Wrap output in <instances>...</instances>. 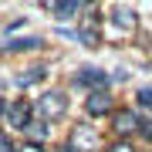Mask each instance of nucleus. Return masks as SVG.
Instances as JSON below:
<instances>
[{"instance_id":"obj_16","label":"nucleus","mask_w":152,"mask_h":152,"mask_svg":"<svg viewBox=\"0 0 152 152\" xmlns=\"http://www.w3.org/2000/svg\"><path fill=\"white\" fill-rule=\"evenodd\" d=\"M17 27H24V17H14V20H10V24H7V27H4V34H14Z\"/></svg>"},{"instance_id":"obj_7","label":"nucleus","mask_w":152,"mask_h":152,"mask_svg":"<svg viewBox=\"0 0 152 152\" xmlns=\"http://www.w3.org/2000/svg\"><path fill=\"white\" fill-rule=\"evenodd\" d=\"M41 37H10V41H4V48L0 51H7V54H17V51H37L41 48Z\"/></svg>"},{"instance_id":"obj_1","label":"nucleus","mask_w":152,"mask_h":152,"mask_svg":"<svg viewBox=\"0 0 152 152\" xmlns=\"http://www.w3.org/2000/svg\"><path fill=\"white\" fill-rule=\"evenodd\" d=\"M139 125H142V115H139V108H132V105H122V108H115L108 115V132L115 139L139 135Z\"/></svg>"},{"instance_id":"obj_13","label":"nucleus","mask_w":152,"mask_h":152,"mask_svg":"<svg viewBox=\"0 0 152 152\" xmlns=\"http://www.w3.org/2000/svg\"><path fill=\"white\" fill-rule=\"evenodd\" d=\"M135 105L152 112V85H145V88H139V91H135Z\"/></svg>"},{"instance_id":"obj_15","label":"nucleus","mask_w":152,"mask_h":152,"mask_svg":"<svg viewBox=\"0 0 152 152\" xmlns=\"http://www.w3.org/2000/svg\"><path fill=\"white\" fill-rule=\"evenodd\" d=\"M139 135L145 139V142H152V118H142V125H139Z\"/></svg>"},{"instance_id":"obj_10","label":"nucleus","mask_w":152,"mask_h":152,"mask_svg":"<svg viewBox=\"0 0 152 152\" xmlns=\"http://www.w3.org/2000/svg\"><path fill=\"white\" fill-rule=\"evenodd\" d=\"M78 7H81V0H58L54 4V17L58 20H68V17H75Z\"/></svg>"},{"instance_id":"obj_5","label":"nucleus","mask_w":152,"mask_h":152,"mask_svg":"<svg viewBox=\"0 0 152 152\" xmlns=\"http://www.w3.org/2000/svg\"><path fill=\"white\" fill-rule=\"evenodd\" d=\"M85 112L91 115V118H108L115 112V98L108 88H102V91H88V102H85Z\"/></svg>"},{"instance_id":"obj_4","label":"nucleus","mask_w":152,"mask_h":152,"mask_svg":"<svg viewBox=\"0 0 152 152\" xmlns=\"http://www.w3.org/2000/svg\"><path fill=\"white\" fill-rule=\"evenodd\" d=\"M4 118H7V129H10V132H27V125L37 118L34 102H27V98H17V102H10Z\"/></svg>"},{"instance_id":"obj_11","label":"nucleus","mask_w":152,"mask_h":152,"mask_svg":"<svg viewBox=\"0 0 152 152\" xmlns=\"http://www.w3.org/2000/svg\"><path fill=\"white\" fill-rule=\"evenodd\" d=\"M48 125H51V122L34 118V122L27 125V135H31V142H44V139H48Z\"/></svg>"},{"instance_id":"obj_6","label":"nucleus","mask_w":152,"mask_h":152,"mask_svg":"<svg viewBox=\"0 0 152 152\" xmlns=\"http://www.w3.org/2000/svg\"><path fill=\"white\" fill-rule=\"evenodd\" d=\"M71 85L75 88H88V91H102V88H108V75L102 68H78L75 78H71Z\"/></svg>"},{"instance_id":"obj_8","label":"nucleus","mask_w":152,"mask_h":152,"mask_svg":"<svg viewBox=\"0 0 152 152\" xmlns=\"http://www.w3.org/2000/svg\"><path fill=\"white\" fill-rule=\"evenodd\" d=\"M108 17L118 24V27H135V20H139V17H135V7H112Z\"/></svg>"},{"instance_id":"obj_9","label":"nucleus","mask_w":152,"mask_h":152,"mask_svg":"<svg viewBox=\"0 0 152 152\" xmlns=\"http://www.w3.org/2000/svg\"><path fill=\"white\" fill-rule=\"evenodd\" d=\"M44 75H48V68H44V64L20 71V75H17V88H31V85H37V81H44Z\"/></svg>"},{"instance_id":"obj_18","label":"nucleus","mask_w":152,"mask_h":152,"mask_svg":"<svg viewBox=\"0 0 152 152\" xmlns=\"http://www.w3.org/2000/svg\"><path fill=\"white\" fill-rule=\"evenodd\" d=\"M7 105H10V102H7V98H0V118L7 115Z\"/></svg>"},{"instance_id":"obj_3","label":"nucleus","mask_w":152,"mask_h":152,"mask_svg":"<svg viewBox=\"0 0 152 152\" xmlns=\"http://www.w3.org/2000/svg\"><path fill=\"white\" fill-rule=\"evenodd\" d=\"M64 142L75 152H98V149H102V135H98V129H95L91 122H78L75 129L68 132Z\"/></svg>"},{"instance_id":"obj_17","label":"nucleus","mask_w":152,"mask_h":152,"mask_svg":"<svg viewBox=\"0 0 152 152\" xmlns=\"http://www.w3.org/2000/svg\"><path fill=\"white\" fill-rule=\"evenodd\" d=\"M51 152H75V149H71L68 142H61V145H54V149H51Z\"/></svg>"},{"instance_id":"obj_12","label":"nucleus","mask_w":152,"mask_h":152,"mask_svg":"<svg viewBox=\"0 0 152 152\" xmlns=\"http://www.w3.org/2000/svg\"><path fill=\"white\" fill-rule=\"evenodd\" d=\"M102 152H139V149H135V142H129V139H115V142H108Z\"/></svg>"},{"instance_id":"obj_2","label":"nucleus","mask_w":152,"mask_h":152,"mask_svg":"<svg viewBox=\"0 0 152 152\" xmlns=\"http://www.w3.org/2000/svg\"><path fill=\"white\" fill-rule=\"evenodd\" d=\"M34 112H37L41 122H54V118H61V115L68 112V95L61 91V88H54V91H44L37 102H34Z\"/></svg>"},{"instance_id":"obj_14","label":"nucleus","mask_w":152,"mask_h":152,"mask_svg":"<svg viewBox=\"0 0 152 152\" xmlns=\"http://www.w3.org/2000/svg\"><path fill=\"white\" fill-rule=\"evenodd\" d=\"M14 152H44V145H41V142H20V145H14Z\"/></svg>"}]
</instances>
